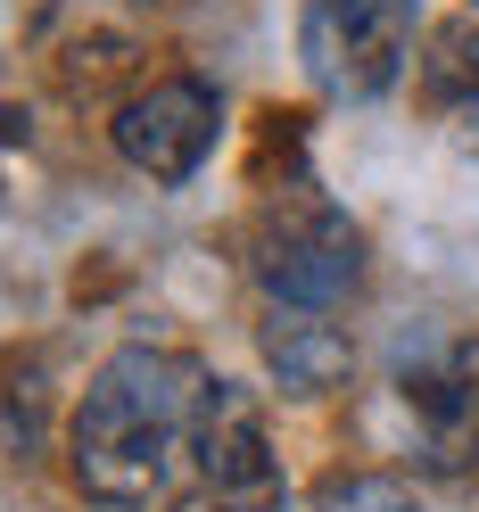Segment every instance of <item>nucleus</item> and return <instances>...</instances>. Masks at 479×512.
Returning a JSON list of instances; mask_svg holds the SVG:
<instances>
[{
  "mask_svg": "<svg viewBox=\"0 0 479 512\" xmlns=\"http://www.w3.org/2000/svg\"><path fill=\"white\" fill-rule=\"evenodd\" d=\"M215 397V380L199 356L182 347H116V356L91 372V389L67 422V463H75V488L91 504H116V512H141L157 496H174L182 455L199 446V413Z\"/></svg>",
  "mask_w": 479,
  "mask_h": 512,
  "instance_id": "obj_1",
  "label": "nucleus"
},
{
  "mask_svg": "<svg viewBox=\"0 0 479 512\" xmlns=\"http://www.w3.org/2000/svg\"><path fill=\"white\" fill-rule=\"evenodd\" d=\"M397 405L413 422V455L430 471H471L479 463V331L422 323L397 339Z\"/></svg>",
  "mask_w": 479,
  "mask_h": 512,
  "instance_id": "obj_2",
  "label": "nucleus"
},
{
  "mask_svg": "<svg viewBox=\"0 0 479 512\" xmlns=\"http://www.w3.org/2000/svg\"><path fill=\"white\" fill-rule=\"evenodd\" d=\"M257 281L281 306H347V290L364 281V232L314 182L273 190L257 223Z\"/></svg>",
  "mask_w": 479,
  "mask_h": 512,
  "instance_id": "obj_3",
  "label": "nucleus"
},
{
  "mask_svg": "<svg viewBox=\"0 0 479 512\" xmlns=\"http://www.w3.org/2000/svg\"><path fill=\"white\" fill-rule=\"evenodd\" d=\"M413 17H422V0H306L298 25L306 75L331 100H380L413 58Z\"/></svg>",
  "mask_w": 479,
  "mask_h": 512,
  "instance_id": "obj_4",
  "label": "nucleus"
},
{
  "mask_svg": "<svg viewBox=\"0 0 479 512\" xmlns=\"http://www.w3.org/2000/svg\"><path fill=\"white\" fill-rule=\"evenodd\" d=\"M116 157L133 174H149V182H166V190H182L190 174L215 157V133H223V100H215V83H199V75H149V83H133L116 100Z\"/></svg>",
  "mask_w": 479,
  "mask_h": 512,
  "instance_id": "obj_5",
  "label": "nucleus"
},
{
  "mask_svg": "<svg viewBox=\"0 0 479 512\" xmlns=\"http://www.w3.org/2000/svg\"><path fill=\"white\" fill-rule=\"evenodd\" d=\"M199 488H207V512H281V463H273V438H265V405L215 380V397L199 413Z\"/></svg>",
  "mask_w": 479,
  "mask_h": 512,
  "instance_id": "obj_6",
  "label": "nucleus"
},
{
  "mask_svg": "<svg viewBox=\"0 0 479 512\" xmlns=\"http://www.w3.org/2000/svg\"><path fill=\"white\" fill-rule=\"evenodd\" d=\"M257 347H265V364L281 380V397H331V389H347V372H356V339L339 331V306H281V298H265Z\"/></svg>",
  "mask_w": 479,
  "mask_h": 512,
  "instance_id": "obj_7",
  "label": "nucleus"
},
{
  "mask_svg": "<svg viewBox=\"0 0 479 512\" xmlns=\"http://www.w3.org/2000/svg\"><path fill=\"white\" fill-rule=\"evenodd\" d=\"M413 91L438 116L479 108V0H455L422 42H413Z\"/></svg>",
  "mask_w": 479,
  "mask_h": 512,
  "instance_id": "obj_8",
  "label": "nucleus"
},
{
  "mask_svg": "<svg viewBox=\"0 0 479 512\" xmlns=\"http://www.w3.org/2000/svg\"><path fill=\"white\" fill-rule=\"evenodd\" d=\"M314 512H430V504L413 496V479H397V471H339V479H323Z\"/></svg>",
  "mask_w": 479,
  "mask_h": 512,
  "instance_id": "obj_9",
  "label": "nucleus"
},
{
  "mask_svg": "<svg viewBox=\"0 0 479 512\" xmlns=\"http://www.w3.org/2000/svg\"><path fill=\"white\" fill-rule=\"evenodd\" d=\"M463 149H479V108H463Z\"/></svg>",
  "mask_w": 479,
  "mask_h": 512,
  "instance_id": "obj_10",
  "label": "nucleus"
}]
</instances>
